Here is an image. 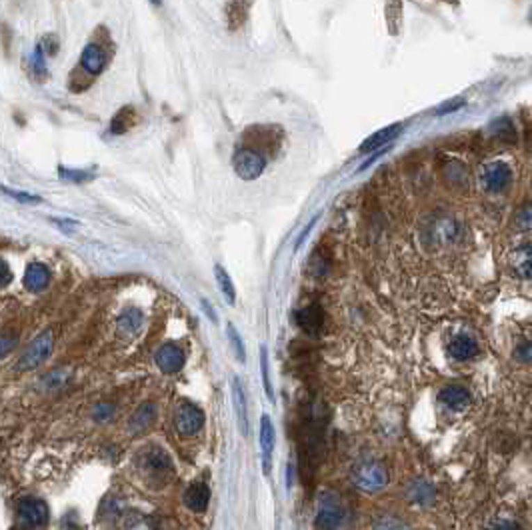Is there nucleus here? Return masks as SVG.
Instances as JSON below:
<instances>
[{
	"label": "nucleus",
	"mask_w": 532,
	"mask_h": 530,
	"mask_svg": "<svg viewBox=\"0 0 532 530\" xmlns=\"http://www.w3.org/2000/svg\"><path fill=\"white\" fill-rule=\"evenodd\" d=\"M49 506L45 500L26 497L18 502V527L22 530H38L49 522Z\"/></svg>",
	"instance_id": "nucleus-1"
},
{
	"label": "nucleus",
	"mask_w": 532,
	"mask_h": 530,
	"mask_svg": "<svg viewBox=\"0 0 532 530\" xmlns=\"http://www.w3.org/2000/svg\"><path fill=\"white\" fill-rule=\"evenodd\" d=\"M52 348H54V335L50 330H45L42 335H38L29 344V348L24 351V354L18 360L17 369L22 370V372L38 369L42 362H47V358L52 354Z\"/></svg>",
	"instance_id": "nucleus-2"
},
{
	"label": "nucleus",
	"mask_w": 532,
	"mask_h": 530,
	"mask_svg": "<svg viewBox=\"0 0 532 530\" xmlns=\"http://www.w3.org/2000/svg\"><path fill=\"white\" fill-rule=\"evenodd\" d=\"M342 516H344V508H342L339 495L323 492L319 498V508H316V527L321 530L339 529Z\"/></svg>",
	"instance_id": "nucleus-3"
},
{
	"label": "nucleus",
	"mask_w": 532,
	"mask_h": 530,
	"mask_svg": "<svg viewBox=\"0 0 532 530\" xmlns=\"http://www.w3.org/2000/svg\"><path fill=\"white\" fill-rule=\"evenodd\" d=\"M481 180H483L486 193H506L513 184V170L504 162H488V164H484Z\"/></svg>",
	"instance_id": "nucleus-4"
},
{
	"label": "nucleus",
	"mask_w": 532,
	"mask_h": 530,
	"mask_svg": "<svg viewBox=\"0 0 532 530\" xmlns=\"http://www.w3.org/2000/svg\"><path fill=\"white\" fill-rule=\"evenodd\" d=\"M388 482L387 468L378 463H366V465L358 466L355 472V484L364 490V492H380Z\"/></svg>",
	"instance_id": "nucleus-5"
},
{
	"label": "nucleus",
	"mask_w": 532,
	"mask_h": 530,
	"mask_svg": "<svg viewBox=\"0 0 532 530\" xmlns=\"http://www.w3.org/2000/svg\"><path fill=\"white\" fill-rule=\"evenodd\" d=\"M266 168V159L255 148H242L234 154V172L242 180H257Z\"/></svg>",
	"instance_id": "nucleus-6"
},
{
	"label": "nucleus",
	"mask_w": 532,
	"mask_h": 530,
	"mask_svg": "<svg viewBox=\"0 0 532 530\" xmlns=\"http://www.w3.org/2000/svg\"><path fill=\"white\" fill-rule=\"evenodd\" d=\"M175 424L182 436H194L204 426V412L191 402H180L175 412Z\"/></svg>",
	"instance_id": "nucleus-7"
},
{
	"label": "nucleus",
	"mask_w": 532,
	"mask_h": 530,
	"mask_svg": "<svg viewBox=\"0 0 532 530\" xmlns=\"http://www.w3.org/2000/svg\"><path fill=\"white\" fill-rule=\"evenodd\" d=\"M143 468H145L148 474L152 476H168L175 472V465H172V458L164 452L159 447H152L145 452L143 456Z\"/></svg>",
	"instance_id": "nucleus-8"
},
{
	"label": "nucleus",
	"mask_w": 532,
	"mask_h": 530,
	"mask_svg": "<svg viewBox=\"0 0 532 530\" xmlns=\"http://www.w3.org/2000/svg\"><path fill=\"white\" fill-rule=\"evenodd\" d=\"M154 360L159 364V369L166 374H175L184 367V353L182 348L177 346L175 342H166L154 354Z\"/></svg>",
	"instance_id": "nucleus-9"
},
{
	"label": "nucleus",
	"mask_w": 532,
	"mask_h": 530,
	"mask_svg": "<svg viewBox=\"0 0 532 530\" xmlns=\"http://www.w3.org/2000/svg\"><path fill=\"white\" fill-rule=\"evenodd\" d=\"M276 444V431L273 424V418L264 417L260 418V449H262V466L264 472H271V465H273V452H275Z\"/></svg>",
	"instance_id": "nucleus-10"
},
{
	"label": "nucleus",
	"mask_w": 532,
	"mask_h": 530,
	"mask_svg": "<svg viewBox=\"0 0 532 530\" xmlns=\"http://www.w3.org/2000/svg\"><path fill=\"white\" fill-rule=\"evenodd\" d=\"M296 321H298V326L308 332V335H316L321 332L324 324V310L319 305H310L300 308L296 312Z\"/></svg>",
	"instance_id": "nucleus-11"
},
{
	"label": "nucleus",
	"mask_w": 532,
	"mask_h": 530,
	"mask_svg": "<svg viewBox=\"0 0 532 530\" xmlns=\"http://www.w3.org/2000/svg\"><path fill=\"white\" fill-rule=\"evenodd\" d=\"M403 132V125H390L387 129L378 130V132H374L371 134L366 140H364V145L360 146V152L362 154H366V152H374V150H378V148H382V146L390 145L392 140H396V136Z\"/></svg>",
	"instance_id": "nucleus-12"
},
{
	"label": "nucleus",
	"mask_w": 532,
	"mask_h": 530,
	"mask_svg": "<svg viewBox=\"0 0 532 530\" xmlns=\"http://www.w3.org/2000/svg\"><path fill=\"white\" fill-rule=\"evenodd\" d=\"M210 490L204 482H193L186 492H184V504L193 511V513H204L209 506Z\"/></svg>",
	"instance_id": "nucleus-13"
},
{
	"label": "nucleus",
	"mask_w": 532,
	"mask_h": 530,
	"mask_svg": "<svg viewBox=\"0 0 532 530\" xmlns=\"http://www.w3.org/2000/svg\"><path fill=\"white\" fill-rule=\"evenodd\" d=\"M50 284V271L42 262H33L29 264L24 273V287L31 292H40Z\"/></svg>",
	"instance_id": "nucleus-14"
},
{
	"label": "nucleus",
	"mask_w": 532,
	"mask_h": 530,
	"mask_svg": "<svg viewBox=\"0 0 532 530\" xmlns=\"http://www.w3.org/2000/svg\"><path fill=\"white\" fill-rule=\"evenodd\" d=\"M478 353V342L472 337L467 335H458L449 342V354L456 360H470L472 356Z\"/></svg>",
	"instance_id": "nucleus-15"
},
{
	"label": "nucleus",
	"mask_w": 532,
	"mask_h": 530,
	"mask_svg": "<svg viewBox=\"0 0 532 530\" xmlns=\"http://www.w3.org/2000/svg\"><path fill=\"white\" fill-rule=\"evenodd\" d=\"M472 401L470 392L462 386H446L440 390V402L446 406V408H452V410H462L467 408L468 404Z\"/></svg>",
	"instance_id": "nucleus-16"
},
{
	"label": "nucleus",
	"mask_w": 532,
	"mask_h": 530,
	"mask_svg": "<svg viewBox=\"0 0 532 530\" xmlns=\"http://www.w3.org/2000/svg\"><path fill=\"white\" fill-rule=\"evenodd\" d=\"M81 65L88 74H100L104 65H106V56H104V52H102L100 47H97V45H88L86 49L82 50Z\"/></svg>",
	"instance_id": "nucleus-17"
},
{
	"label": "nucleus",
	"mask_w": 532,
	"mask_h": 530,
	"mask_svg": "<svg viewBox=\"0 0 532 530\" xmlns=\"http://www.w3.org/2000/svg\"><path fill=\"white\" fill-rule=\"evenodd\" d=\"M145 324V314L138 308H127L120 316H118V330L124 337H134Z\"/></svg>",
	"instance_id": "nucleus-18"
},
{
	"label": "nucleus",
	"mask_w": 532,
	"mask_h": 530,
	"mask_svg": "<svg viewBox=\"0 0 532 530\" xmlns=\"http://www.w3.org/2000/svg\"><path fill=\"white\" fill-rule=\"evenodd\" d=\"M154 418H156V404L154 402H145L140 408H136V412L130 417V431L132 433H143L146 431L152 422H154Z\"/></svg>",
	"instance_id": "nucleus-19"
},
{
	"label": "nucleus",
	"mask_w": 532,
	"mask_h": 530,
	"mask_svg": "<svg viewBox=\"0 0 532 530\" xmlns=\"http://www.w3.org/2000/svg\"><path fill=\"white\" fill-rule=\"evenodd\" d=\"M232 396H234V404H236V412H239V420H241V431L242 434H248V412H246V396H244V388L239 376L232 378Z\"/></svg>",
	"instance_id": "nucleus-20"
},
{
	"label": "nucleus",
	"mask_w": 532,
	"mask_h": 530,
	"mask_svg": "<svg viewBox=\"0 0 532 530\" xmlns=\"http://www.w3.org/2000/svg\"><path fill=\"white\" fill-rule=\"evenodd\" d=\"M70 380V370L58 369L52 370L50 374H47L40 383V388L47 390V392H56V390H63Z\"/></svg>",
	"instance_id": "nucleus-21"
},
{
	"label": "nucleus",
	"mask_w": 532,
	"mask_h": 530,
	"mask_svg": "<svg viewBox=\"0 0 532 530\" xmlns=\"http://www.w3.org/2000/svg\"><path fill=\"white\" fill-rule=\"evenodd\" d=\"M246 15H248V10H246L244 0H230V2H228V8H226L228 29H230V31L239 29L242 22L246 20Z\"/></svg>",
	"instance_id": "nucleus-22"
},
{
	"label": "nucleus",
	"mask_w": 532,
	"mask_h": 530,
	"mask_svg": "<svg viewBox=\"0 0 532 530\" xmlns=\"http://www.w3.org/2000/svg\"><path fill=\"white\" fill-rule=\"evenodd\" d=\"M214 276H216V282H218V287H220V292H223L226 303H228V305H234V300H236V290H234V284H232V278L228 276V273H226L220 264L214 266Z\"/></svg>",
	"instance_id": "nucleus-23"
},
{
	"label": "nucleus",
	"mask_w": 532,
	"mask_h": 530,
	"mask_svg": "<svg viewBox=\"0 0 532 530\" xmlns=\"http://www.w3.org/2000/svg\"><path fill=\"white\" fill-rule=\"evenodd\" d=\"M408 498L419 504H428L435 500V488L428 482H412L408 488Z\"/></svg>",
	"instance_id": "nucleus-24"
},
{
	"label": "nucleus",
	"mask_w": 532,
	"mask_h": 530,
	"mask_svg": "<svg viewBox=\"0 0 532 530\" xmlns=\"http://www.w3.org/2000/svg\"><path fill=\"white\" fill-rule=\"evenodd\" d=\"M490 132L492 136H497L502 143H515L516 140V130L513 127V122L508 118H497L492 125H490Z\"/></svg>",
	"instance_id": "nucleus-25"
},
{
	"label": "nucleus",
	"mask_w": 532,
	"mask_h": 530,
	"mask_svg": "<svg viewBox=\"0 0 532 530\" xmlns=\"http://www.w3.org/2000/svg\"><path fill=\"white\" fill-rule=\"evenodd\" d=\"M134 125H136V114H134V109L127 106V109H122L120 113L114 116L111 130H113L114 134H122V132H127L129 129H132Z\"/></svg>",
	"instance_id": "nucleus-26"
},
{
	"label": "nucleus",
	"mask_w": 532,
	"mask_h": 530,
	"mask_svg": "<svg viewBox=\"0 0 532 530\" xmlns=\"http://www.w3.org/2000/svg\"><path fill=\"white\" fill-rule=\"evenodd\" d=\"M435 239L438 242L452 241L456 236V225L452 220H438L435 225Z\"/></svg>",
	"instance_id": "nucleus-27"
},
{
	"label": "nucleus",
	"mask_w": 532,
	"mask_h": 530,
	"mask_svg": "<svg viewBox=\"0 0 532 530\" xmlns=\"http://www.w3.org/2000/svg\"><path fill=\"white\" fill-rule=\"evenodd\" d=\"M520 255L522 257H516V271H518V274L522 276V278H531V271H532V266H531V244H526L522 250H520Z\"/></svg>",
	"instance_id": "nucleus-28"
},
{
	"label": "nucleus",
	"mask_w": 532,
	"mask_h": 530,
	"mask_svg": "<svg viewBox=\"0 0 532 530\" xmlns=\"http://www.w3.org/2000/svg\"><path fill=\"white\" fill-rule=\"evenodd\" d=\"M226 335L230 338V344H232V348H234V353H236V358L244 362V358H246V351H244V342H242L241 335H239V330L232 326V322L226 326Z\"/></svg>",
	"instance_id": "nucleus-29"
},
{
	"label": "nucleus",
	"mask_w": 532,
	"mask_h": 530,
	"mask_svg": "<svg viewBox=\"0 0 532 530\" xmlns=\"http://www.w3.org/2000/svg\"><path fill=\"white\" fill-rule=\"evenodd\" d=\"M260 370H262V380H264V390L268 394V399L273 401L275 394H273V383H271V376H268V353L264 346H260Z\"/></svg>",
	"instance_id": "nucleus-30"
},
{
	"label": "nucleus",
	"mask_w": 532,
	"mask_h": 530,
	"mask_svg": "<svg viewBox=\"0 0 532 530\" xmlns=\"http://www.w3.org/2000/svg\"><path fill=\"white\" fill-rule=\"evenodd\" d=\"M17 335H13V332H0V358H4V356H8V354L13 353V351L17 348Z\"/></svg>",
	"instance_id": "nucleus-31"
},
{
	"label": "nucleus",
	"mask_w": 532,
	"mask_h": 530,
	"mask_svg": "<svg viewBox=\"0 0 532 530\" xmlns=\"http://www.w3.org/2000/svg\"><path fill=\"white\" fill-rule=\"evenodd\" d=\"M444 172H446V178H449V180H456V184H458L460 180H467V168H465L462 162H451V164L444 168Z\"/></svg>",
	"instance_id": "nucleus-32"
},
{
	"label": "nucleus",
	"mask_w": 532,
	"mask_h": 530,
	"mask_svg": "<svg viewBox=\"0 0 532 530\" xmlns=\"http://www.w3.org/2000/svg\"><path fill=\"white\" fill-rule=\"evenodd\" d=\"M92 417L98 422H104V420H111L114 417V406L113 404H98L97 408H95V412H92Z\"/></svg>",
	"instance_id": "nucleus-33"
},
{
	"label": "nucleus",
	"mask_w": 532,
	"mask_h": 530,
	"mask_svg": "<svg viewBox=\"0 0 532 530\" xmlns=\"http://www.w3.org/2000/svg\"><path fill=\"white\" fill-rule=\"evenodd\" d=\"M13 282V271L8 266V262L4 258H0V289L8 287Z\"/></svg>",
	"instance_id": "nucleus-34"
},
{
	"label": "nucleus",
	"mask_w": 532,
	"mask_h": 530,
	"mask_svg": "<svg viewBox=\"0 0 532 530\" xmlns=\"http://www.w3.org/2000/svg\"><path fill=\"white\" fill-rule=\"evenodd\" d=\"M33 68L36 74H40V77H45L47 74V66H45V56H42V49L38 47V49L34 50L33 54Z\"/></svg>",
	"instance_id": "nucleus-35"
},
{
	"label": "nucleus",
	"mask_w": 532,
	"mask_h": 530,
	"mask_svg": "<svg viewBox=\"0 0 532 530\" xmlns=\"http://www.w3.org/2000/svg\"><path fill=\"white\" fill-rule=\"evenodd\" d=\"M465 104V100L462 98H454V100H449V102H444L442 106H438V111H436V114H449V113H454L456 109H460Z\"/></svg>",
	"instance_id": "nucleus-36"
},
{
	"label": "nucleus",
	"mask_w": 532,
	"mask_h": 530,
	"mask_svg": "<svg viewBox=\"0 0 532 530\" xmlns=\"http://www.w3.org/2000/svg\"><path fill=\"white\" fill-rule=\"evenodd\" d=\"M2 193H6V194H8V196L17 198V200H20V202H40V198H38V196H33V194L13 193L10 188H2Z\"/></svg>",
	"instance_id": "nucleus-37"
},
{
	"label": "nucleus",
	"mask_w": 532,
	"mask_h": 530,
	"mask_svg": "<svg viewBox=\"0 0 532 530\" xmlns=\"http://www.w3.org/2000/svg\"><path fill=\"white\" fill-rule=\"evenodd\" d=\"M516 354H518V356H516L518 360L522 358V362H529V360H531V354H532L531 342H522V346H518Z\"/></svg>",
	"instance_id": "nucleus-38"
},
{
	"label": "nucleus",
	"mask_w": 532,
	"mask_h": 530,
	"mask_svg": "<svg viewBox=\"0 0 532 530\" xmlns=\"http://www.w3.org/2000/svg\"><path fill=\"white\" fill-rule=\"evenodd\" d=\"M63 177L70 178V180H86V178H90L86 172H81V170H63Z\"/></svg>",
	"instance_id": "nucleus-39"
},
{
	"label": "nucleus",
	"mask_w": 532,
	"mask_h": 530,
	"mask_svg": "<svg viewBox=\"0 0 532 530\" xmlns=\"http://www.w3.org/2000/svg\"><path fill=\"white\" fill-rule=\"evenodd\" d=\"M492 530H522L516 522H513V520H502V522H499L497 527Z\"/></svg>",
	"instance_id": "nucleus-40"
},
{
	"label": "nucleus",
	"mask_w": 532,
	"mask_h": 530,
	"mask_svg": "<svg viewBox=\"0 0 532 530\" xmlns=\"http://www.w3.org/2000/svg\"><path fill=\"white\" fill-rule=\"evenodd\" d=\"M152 4H161V0H150Z\"/></svg>",
	"instance_id": "nucleus-41"
}]
</instances>
